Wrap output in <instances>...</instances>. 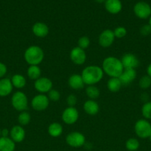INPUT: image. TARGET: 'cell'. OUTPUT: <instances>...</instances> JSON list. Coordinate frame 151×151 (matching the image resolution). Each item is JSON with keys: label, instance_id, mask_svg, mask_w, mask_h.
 I'll return each mask as SVG.
<instances>
[{"label": "cell", "instance_id": "10", "mask_svg": "<svg viewBox=\"0 0 151 151\" xmlns=\"http://www.w3.org/2000/svg\"><path fill=\"white\" fill-rule=\"evenodd\" d=\"M34 88L40 94H46L53 88V82L50 78L41 77L35 81Z\"/></svg>", "mask_w": 151, "mask_h": 151}, {"label": "cell", "instance_id": "14", "mask_svg": "<svg viewBox=\"0 0 151 151\" xmlns=\"http://www.w3.org/2000/svg\"><path fill=\"white\" fill-rule=\"evenodd\" d=\"M25 131L20 125H14L10 131V137L15 143H20L25 138Z\"/></svg>", "mask_w": 151, "mask_h": 151}, {"label": "cell", "instance_id": "37", "mask_svg": "<svg viewBox=\"0 0 151 151\" xmlns=\"http://www.w3.org/2000/svg\"><path fill=\"white\" fill-rule=\"evenodd\" d=\"M10 135V131L7 128H4V129L1 130V137H8V136Z\"/></svg>", "mask_w": 151, "mask_h": 151}, {"label": "cell", "instance_id": "27", "mask_svg": "<svg viewBox=\"0 0 151 151\" xmlns=\"http://www.w3.org/2000/svg\"><path fill=\"white\" fill-rule=\"evenodd\" d=\"M140 147V142L136 138H130L126 141L125 147L128 151H136Z\"/></svg>", "mask_w": 151, "mask_h": 151}, {"label": "cell", "instance_id": "11", "mask_svg": "<svg viewBox=\"0 0 151 151\" xmlns=\"http://www.w3.org/2000/svg\"><path fill=\"white\" fill-rule=\"evenodd\" d=\"M70 58L71 61L77 66H81L84 64L87 59V54L85 52V50H82L78 47H75L72 49L70 52Z\"/></svg>", "mask_w": 151, "mask_h": 151}, {"label": "cell", "instance_id": "8", "mask_svg": "<svg viewBox=\"0 0 151 151\" xmlns=\"http://www.w3.org/2000/svg\"><path fill=\"white\" fill-rule=\"evenodd\" d=\"M133 12L139 19H147L151 16V7L145 1H139L134 5Z\"/></svg>", "mask_w": 151, "mask_h": 151}, {"label": "cell", "instance_id": "39", "mask_svg": "<svg viewBox=\"0 0 151 151\" xmlns=\"http://www.w3.org/2000/svg\"><path fill=\"white\" fill-rule=\"evenodd\" d=\"M105 1H106V0H96V2L98 3H103V2H105Z\"/></svg>", "mask_w": 151, "mask_h": 151}, {"label": "cell", "instance_id": "34", "mask_svg": "<svg viewBox=\"0 0 151 151\" xmlns=\"http://www.w3.org/2000/svg\"><path fill=\"white\" fill-rule=\"evenodd\" d=\"M67 104L70 107H75L77 103V97L75 94H70L67 97Z\"/></svg>", "mask_w": 151, "mask_h": 151}, {"label": "cell", "instance_id": "12", "mask_svg": "<svg viewBox=\"0 0 151 151\" xmlns=\"http://www.w3.org/2000/svg\"><path fill=\"white\" fill-rule=\"evenodd\" d=\"M115 38L113 31L110 29H105L99 35V44L103 48H108L113 44Z\"/></svg>", "mask_w": 151, "mask_h": 151}, {"label": "cell", "instance_id": "9", "mask_svg": "<svg viewBox=\"0 0 151 151\" xmlns=\"http://www.w3.org/2000/svg\"><path fill=\"white\" fill-rule=\"evenodd\" d=\"M79 117V113L75 107L68 108L63 111L62 114V119L66 125H73L78 121Z\"/></svg>", "mask_w": 151, "mask_h": 151}, {"label": "cell", "instance_id": "20", "mask_svg": "<svg viewBox=\"0 0 151 151\" xmlns=\"http://www.w3.org/2000/svg\"><path fill=\"white\" fill-rule=\"evenodd\" d=\"M83 109L86 114L91 116L97 114L99 111V106L96 101L93 100H88L84 102Z\"/></svg>", "mask_w": 151, "mask_h": 151}, {"label": "cell", "instance_id": "1", "mask_svg": "<svg viewBox=\"0 0 151 151\" xmlns=\"http://www.w3.org/2000/svg\"><path fill=\"white\" fill-rule=\"evenodd\" d=\"M102 69L104 73L110 78H119L124 70V66L120 59L114 56H109L104 59Z\"/></svg>", "mask_w": 151, "mask_h": 151}, {"label": "cell", "instance_id": "25", "mask_svg": "<svg viewBox=\"0 0 151 151\" xmlns=\"http://www.w3.org/2000/svg\"><path fill=\"white\" fill-rule=\"evenodd\" d=\"M41 71L38 65H31L29 66L27 70V75L30 80L36 81L39 78H41Z\"/></svg>", "mask_w": 151, "mask_h": 151}, {"label": "cell", "instance_id": "23", "mask_svg": "<svg viewBox=\"0 0 151 151\" xmlns=\"http://www.w3.org/2000/svg\"><path fill=\"white\" fill-rule=\"evenodd\" d=\"M10 81L13 84V86L18 88V89L23 88L27 83L26 78L20 74H16V75H13Z\"/></svg>", "mask_w": 151, "mask_h": 151}, {"label": "cell", "instance_id": "7", "mask_svg": "<svg viewBox=\"0 0 151 151\" xmlns=\"http://www.w3.org/2000/svg\"><path fill=\"white\" fill-rule=\"evenodd\" d=\"M50 104V100L44 94H39L33 97L31 100V106L37 111H42L48 108Z\"/></svg>", "mask_w": 151, "mask_h": 151}, {"label": "cell", "instance_id": "38", "mask_svg": "<svg viewBox=\"0 0 151 151\" xmlns=\"http://www.w3.org/2000/svg\"><path fill=\"white\" fill-rule=\"evenodd\" d=\"M147 73L148 76L151 78V63L148 65L147 68Z\"/></svg>", "mask_w": 151, "mask_h": 151}, {"label": "cell", "instance_id": "30", "mask_svg": "<svg viewBox=\"0 0 151 151\" xmlns=\"http://www.w3.org/2000/svg\"><path fill=\"white\" fill-rule=\"evenodd\" d=\"M139 86L142 89H147L151 86V78L147 75H143L139 79Z\"/></svg>", "mask_w": 151, "mask_h": 151}, {"label": "cell", "instance_id": "41", "mask_svg": "<svg viewBox=\"0 0 151 151\" xmlns=\"http://www.w3.org/2000/svg\"><path fill=\"white\" fill-rule=\"evenodd\" d=\"M149 139H150V141L151 142V134H150V137H149Z\"/></svg>", "mask_w": 151, "mask_h": 151}, {"label": "cell", "instance_id": "24", "mask_svg": "<svg viewBox=\"0 0 151 151\" xmlns=\"http://www.w3.org/2000/svg\"><path fill=\"white\" fill-rule=\"evenodd\" d=\"M121 86L122 83L118 78H110L107 83V89L111 92H117L121 89Z\"/></svg>", "mask_w": 151, "mask_h": 151}, {"label": "cell", "instance_id": "15", "mask_svg": "<svg viewBox=\"0 0 151 151\" xmlns=\"http://www.w3.org/2000/svg\"><path fill=\"white\" fill-rule=\"evenodd\" d=\"M136 69H124L123 72L119 76V80L121 81L122 86H127L131 83L136 78Z\"/></svg>", "mask_w": 151, "mask_h": 151}, {"label": "cell", "instance_id": "4", "mask_svg": "<svg viewBox=\"0 0 151 151\" xmlns=\"http://www.w3.org/2000/svg\"><path fill=\"white\" fill-rule=\"evenodd\" d=\"M11 104L13 109L18 111H25L28 108V97L22 91H16L11 97Z\"/></svg>", "mask_w": 151, "mask_h": 151}, {"label": "cell", "instance_id": "16", "mask_svg": "<svg viewBox=\"0 0 151 151\" xmlns=\"http://www.w3.org/2000/svg\"><path fill=\"white\" fill-rule=\"evenodd\" d=\"M32 32L38 38H44L49 33V27L43 22H36L32 27Z\"/></svg>", "mask_w": 151, "mask_h": 151}, {"label": "cell", "instance_id": "2", "mask_svg": "<svg viewBox=\"0 0 151 151\" xmlns=\"http://www.w3.org/2000/svg\"><path fill=\"white\" fill-rule=\"evenodd\" d=\"M104 74L102 67L96 65H90L83 69L81 75L85 85L93 86L102 81Z\"/></svg>", "mask_w": 151, "mask_h": 151}, {"label": "cell", "instance_id": "42", "mask_svg": "<svg viewBox=\"0 0 151 151\" xmlns=\"http://www.w3.org/2000/svg\"><path fill=\"white\" fill-rule=\"evenodd\" d=\"M1 130L0 129V137H1Z\"/></svg>", "mask_w": 151, "mask_h": 151}, {"label": "cell", "instance_id": "19", "mask_svg": "<svg viewBox=\"0 0 151 151\" xmlns=\"http://www.w3.org/2000/svg\"><path fill=\"white\" fill-rule=\"evenodd\" d=\"M13 84L10 79L3 78L0 79V97H7L13 91Z\"/></svg>", "mask_w": 151, "mask_h": 151}, {"label": "cell", "instance_id": "17", "mask_svg": "<svg viewBox=\"0 0 151 151\" xmlns=\"http://www.w3.org/2000/svg\"><path fill=\"white\" fill-rule=\"evenodd\" d=\"M105 7L108 13L111 14H118L122 10V3L120 0H106Z\"/></svg>", "mask_w": 151, "mask_h": 151}, {"label": "cell", "instance_id": "18", "mask_svg": "<svg viewBox=\"0 0 151 151\" xmlns=\"http://www.w3.org/2000/svg\"><path fill=\"white\" fill-rule=\"evenodd\" d=\"M68 85L72 89L80 90L84 88L85 84H84L81 75L73 74L68 79Z\"/></svg>", "mask_w": 151, "mask_h": 151}, {"label": "cell", "instance_id": "36", "mask_svg": "<svg viewBox=\"0 0 151 151\" xmlns=\"http://www.w3.org/2000/svg\"><path fill=\"white\" fill-rule=\"evenodd\" d=\"M7 69L6 65L4 63L0 62V79H1V78H3L5 76V75L7 74Z\"/></svg>", "mask_w": 151, "mask_h": 151}, {"label": "cell", "instance_id": "13", "mask_svg": "<svg viewBox=\"0 0 151 151\" xmlns=\"http://www.w3.org/2000/svg\"><path fill=\"white\" fill-rule=\"evenodd\" d=\"M120 60L124 66V69H136L140 64L139 58L133 53H125Z\"/></svg>", "mask_w": 151, "mask_h": 151}, {"label": "cell", "instance_id": "6", "mask_svg": "<svg viewBox=\"0 0 151 151\" xmlns=\"http://www.w3.org/2000/svg\"><path fill=\"white\" fill-rule=\"evenodd\" d=\"M66 143L71 147L78 148L84 146L86 143V138L84 135L78 131L69 133L65 138Z\"/></svg>", "mask_w": 151, "mask_h": 151}, {"label": "cell", "instance_id": "28", "mask_svg": "<svg viewBox=\"0 0 151 151\" xmlns=\"http://www.w3.org/2000/svg\"><path fill=\"white\" fill-rule=\"evenodd\" d=\"M30 114L26 111L20 112V114L18 116V122L21 126H25V125H28L30 122Z\"/></svg>", "mask_w": 151, "mask_h": 151}, {"label": "cell", "instance_id": "29", "mask_svg": "<svg viewBox=\"0 0 151 151\" xmlns=\"http://www.w3.org/2000/svg\"><path fill=\"white\" fill-rule=\"evenodd\" d=\"M142 114L145 119H151V101L146 102L142 106Z\"/></svg>", "mask_w": 151, "mask_h": 151}, {"label": "cell", "instance_id": "21", "mask_svg": "<svg viewBox=\"0 0 151 151\" xmlns=\"http://www.w3.org/2000/svg\"><path fill=\"white\" fill-rule=\"evenodd\" d=\"M16 143L10 137H0V151H14Z\"/></svg>", "mask_w": 151, "mask_h": 151}, {"label": "cell", "instance_id": "40", "mask_svg": "<svg viewBox=\"0 0 151 151\" xmlns=\"http://www.w3.org/2000/svg\"><path fill=\"white\" fill-rule=\"evenodd\" d=\"M149 24H150V26L151 27V16H150V17L149 18Z\"/></svg>", "mask_w": 151, "mask_h": 151}, {"label": "cell", "instance_id": "26", "mask_svg": "<svg viewBox=\"0 0 151 151\" xmlns=\"http://www.w3.org/2000/svg\"><path fill=\"white\" fill-rule=\"evenodd\" d=\"M86 95L90 98V100H95L100 96V91L96 86H87L85 88Z\"/></svg>", "mask_w": 151, "mask_h": 151}, {"label": "cell", "instance_id": "33", "mask_svg": "<svg viewBox=\"0 0 151 151\" xmlns=\"http://www.w3.org/2000/svg\"><path fill=\"white\" fill-rule=\"evenodd\" d=\"M114 35L117 38H122L126 36L127 33V29L124 27H118L113 30Z\"/></svg>", "mask_w": 151, "mask_h": 151}, {"label": "cell", "instance_id": "5", "mask_svg": "<svg viewBox=\"0 0 151 151\" xmlns=\"http://www.w3.org/2000/svg\"><path fill=\"white\" fill-rule=\"evenodd\" d=\"M134 131L136 136L141 139L149 138L151 134V124L147 119H140L135 123Z\"/></svg>", "mask_w": 151, "mask_h": 151}, {"label": "cell", "instance_id": "3", "mask_svg": "<svg viewBox=\"0 0 151 151\" xmlns=\"http://www.w3.org/2000/svg\"><path fill=\"white\" fill-rule=\"evenodd\" d=\"M44 53L42 49L37 45H32L27 48L24 53V58L27 63L31 65H38L42 62Z\"/></svg>", "mask_w": 151, "mask_h": 151}, {"label": "cell", "instance_id": "35", "mask_svg": "<svg viewBox=\"0 0 151 151\" xmlns=\"http://www.w3.org/2000/svg\"><path fill=\"white\" fill-rule=\"evenodd\" d=\"M140 33L143 36H147L151 34V27L150 24H144L140 28Z\"/></svg>", "mask_w": 151, "mask_h": 151}, {"label": "cell", "instance_id": "22", "mask_svg": "<svg viewBox=\"0 0 151 151\" xmlns=\"http://www.w3.org/2000/svg\"><path fill=\"white\" fill-rule=\"evenodd\" d=\"M47 132H48L49 135L52 137H60L63 133V127L59 122H53V123L50 124L47 128Z\"/></svg>", "mask_w": 151, "mask_h": 151}, {"label": "cell", "instance_id": "31", "mask_svg": "<svg viewBox=\"0 0 151 151\" xmlns=\"http://www.w3.org/2000/svg\"><path fill=\"white\" fill-rule=\"evenodd\" d=\"M90 38L87 36H81L78 40V47L84 50L88 48L89 46H90Z\"/></svg>", "mask_w": 151, "mask_h": 151}, {"label": "cell", "instance_id": "32", "mask_svg": "<svg viewBox=\"0 0 151 151\" xmlns=\"http://www.w3.org/2000/svg\"><path fill=\"white\" fill-rule=\"evenodd\" d=\"M47 97L50 100V101L52 102H57L60 100L61 94L59 91L56 89H53L52 88L48 93H47Z\"/></svg>", "mask_w": 151, "mask_h": 151}]
</instances>
